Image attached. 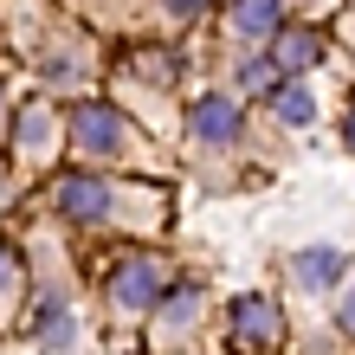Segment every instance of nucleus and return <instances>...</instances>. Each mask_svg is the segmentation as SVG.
Instances as JSON below:
<instances>
[{
	"mask_svg": "<svg viewBox=\"0 0 355 355\" xmlns=\"http://www.w3.org/2000/svg\"><path fill=\"white\" fill-rule=\"evenodd\" d=\"M187 130H194L200 142H214V149H226V142H239V103L220 97V91H207L194 110H187Z\"/></svg>",
	"mask_w": 355,
	"mask_h": 355,
	"instance_id": "nucleus-4",
	"label": "nucleus"
},
{
	"mask_svg": "<svg viewBox=\"0 0 355 355\" xmlns=\"http://www.w3.org/2000/svg\"><path fill=\"white\" fill-rule=\"evenodd\" d=\"M343 278V252L336 245H310V252H297V284H329Z\"/></svg>",
	"mask_w": 355,
	"mask_h": 355,
	"instance_id": "nucleus-9",
	"label": "nucleus"
},
{
	"mask_svg": "<svg viewBox=\"0 0 355 355\" xmlns=\"http://www.w3.org/2000/svg\"><path fill=\"white\" fill-rule=\"evenodd\" d=\"M336 323H343V336H355V291H343V310H336Z\"/></svg>",
	"mask_w": 355,
	"mask_h": 355,
	"instance_id": "nucleus-14",
	"label": "nucleus"
},
{
	"mask_svg": "<svg viewBox=\"0 0 355 355\" xmlns=\"http://www.w3.org/2000/svg\"><path fill=\"white\" fill-rule=\"evenodd\" d=\"M71 336H78L71 310L65 304H46V317H39V343H46V349H71Z\"/></svg>",
	"mask_w": 355,
	"mask_h": 355,
	"instance_id": "nucleus-10",
	"label": "nucleus"
},
{
	"mask_svg": "<svg viewBox=\"0 0 355 355\" xmlns=\"http://www.w3.org/2000/svg\"><path fill=\"white\" fill-rule=\"evenodd\" d=\"M271 116H278L284 130L317 123V97H310V85H278V91H271Z\"/></svg>",
	"mask_w": 355,
	"mask_h": 355,
	"instance_id": "nucleus-8",
	"label": "nucleus"
},
{
	"mask_svg": "<svg viewBox=\"0 0 355 355\" xmlns=\"http://www.w3.org/2000/svg\"><path fill=\"white\" fill-rule=\"evenodd\" d=\"M317 58H323V33H310V26H278V33H271V65H278V71H310V65H317Z\"/></svg>",
	"mask_w": 355,
	"mask_h": 355,
	"instance_id": "nucleus-6",
	"label": "nucleus"
},
{
	"mask_svg": "<svg viewBox=\"0 0 355 355\" xmlns=\"http://www.w3.org/2000/svg\"><path fill=\"white\" fill-rule=\"evenodd\" d=\"M278 336H284L278 304H265V297L233 304V343H239V349H278Z\"/></svg>",
	"mask_w": 355,
	"mask_h": 355,
	"instance_id": "nucleus-3",
	"label": "nucleus"
},
{
	"mask_svg": "<svg viewBox=\"0 0 355 355\" xmlns=\"http://www.w3.org/2000/svg\"><path fill=\"white\" fill-rule=\"evenodd\" d=\"M103 291H110L116 310L142 317V310H155V297H162V265H155L149 252H130V259L110 271V278H103Z\"/></svg>",
	"mask_w": 355,
	"mask_h": 355,
	"instance_id": "nucleus-1",
	"label": "nucleus"
},
{
	"mask_svg": "<svg viewBox=\"0 0 355 355\" xmlns=\"http://www.w3.org/2000/svg\"><path fill=\"white\" fill-rule=\"evenodd\" d=\"M239 85H245V91H265V97H271V91L284 85V78H278V65H271V52H259V58H245V65H239Z\"/></svg>",
	"mask_w": 355,
	"mask_h": 355,
	"instance_id": "nucleus-11",
	"label": "nucleus"
},
{
	"mask_svg": "<svg viewBox=\"0 0 355 355\" xmlns=\"http://www.w3.org/2000/svg\"><path fill=\"white\" fill-rule=\"evenodd\" d=\"M284 26V0H239L233 7V33L239 39H271Z\"/></svg>",
	"mask_w": 355,
	"mask_h": 355,
	"instance_id": "nucleus-7",
	"label": "nucleus"
},
{
	"mask_svg": "<svg viewBox=\"0 0 355 355\" xmlns=\"http://www.w3.org/2000/svg\"><path fill=\"white\" fill-rule=\"evenodd\" d=\"M58 207H65L71 220L103 226V220H110V207H116V194L103 181H91V175H65V181H58Z\"/></svg>",
	"mask_w": 355,
	"mask_h": 355,
	"instance_id": "nucleus-5",
	"label": "nucleus"
},
{
	"mask_svg": "<svg viewBox=\"0 0 355 355\" xmlns=\"http://www.w3.org/2000/svg\"><path fill=\"white\" fill-rule=\"evenodd\" d=\"M162 7H168V13H175V19H194V13H200V7H207V0H162Z\"/></svg>",
	"mask_w": 355,
	"mask_h": 355,
	"instance_id": "nucleus-15",
	"label": "nucleus"
},
{
	"mask_svg": "<svg viewBox=\"0 0 355 355\" xmlns=\"http://www.w3.org/2000/svg\"><path fill=\"white\" fill-rule=\"evenodd\" d=\"M78 149L85 155H130V123L116 103H78Z\"/></svg>",
	"mask_w": 355,
	"mask_h": 355,
	"instance_id": "nucleus-2",
	"label": "nucleus"
},
{
	"mask_svg": "<svg viewBox=\"0 0 355 355\" xmlns=\"http://www.w3.org/2000/svg\"><path fill=\"white\" fill-rule=\"evenodd\" d=\"M13 291H19V259L7 252V245H0V304H7Z\"/></svg>",
	"mask_w": 355,
	"mask_h": 355,
	"instance_id": "nucleus-13",
	"label": "nucleus"
},
{
	"mask_svg": "<svg viewBox=\"0 0 355 355\" xmlns=\"http://www.w3.org/2000/svg\"><path fill=\"white\" fill-rule=\"evenodd\" d=\"M46 130H52V110L39 103V110L19 116V149H39V142H46Z\"/></svg>",
	"mask_w": 355,
	"mask_h": 355,
	"instance_id": "nucleus-12",
	"label": "nucleus"
},
{
	"mask_svg": "<svg viewBox=\"0 0 355 355\" xmlns=\"http://www.w3.org/2000/svg\"><path fill=\"white\" fill-rule=\"evenodd\" d=\"M343 142H349V149H355V110L343 116Z\"/></svg>",
	"mask_w": 355,
	"mask_h": 355,
	"instance_id": "nucleus-16",
	"label": "nucleus"
}]
</instances>
